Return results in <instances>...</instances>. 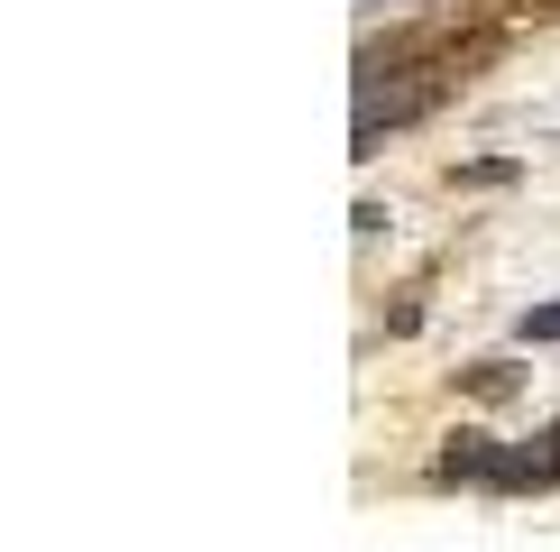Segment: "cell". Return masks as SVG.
<instances>
[{
  "instance_id": "cell-2",
  "label": "cell",
  "mask_w": 560,
  "mask_h": 552,
  "mask_svg": "<svg viewBox=\"0 0 560 552\" xmlns=\"http://www.w3.org/2000/svg\"><path fill=\"white\" fill-rule=\"evenodd\" d=\"M524 341H560V304H533L524 313Z\"/></svg>"
},
{
  "instance_id": "cell-1",
  "label": "cell",
  "mask_w": 560,
  "mask_h": 552,
  "mask_svg": "<svg viewBox=\"0 0 560 552\" xmlns=\"http://www.w3.org/2000/svg\"><path fill=\"white\" fill-rule=\"evenodd\" d=\"M441 479H478V488H533V479H560V451H497V442H451V451H441Z\"/></svg>"
}]
</instances>
